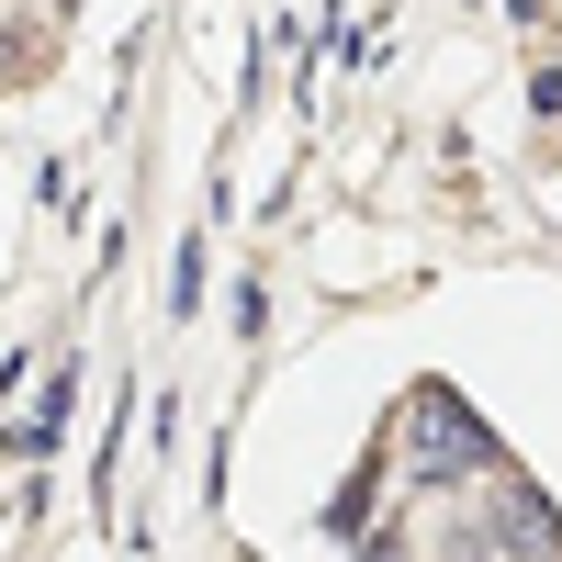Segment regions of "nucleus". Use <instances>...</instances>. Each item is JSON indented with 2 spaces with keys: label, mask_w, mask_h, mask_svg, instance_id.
Here are the masks:
<instances>
[{
  "label": "nucleus",
  "mask_w": 562,
  "mask_h": 562,
  "mask_svg": "<svg viewBox=\"0 0 562 562\" xmlns=\"http://www.w3.org/2000/svg\"><path fill=\"white\" fill-rule=\"evenodd\" d=\"M394 461H405L416 495H461V484L495 473V428H484V416L461 405L450 383H416L405 416H394Z\"/></svg>",
  "instance_id": "f257e3e1"
},
{
  "label": "nucleus",
  "mask_w": 562,
  "mask_h": 562,
  "mask_svg": "<svg viewBox=\"0 0 562 562\" xmlns=\"http://www.w3.org/2000/svg\"><path fill=\"white\" fill-rule=\"evenodd\" d=\"M360 562H405V540H371V551H360Z\"/></svg>",
  "instance_id": "7ed1b4c3"
},
{
  "label": "nucleus",
  "mask_w": 562,
  "mask_h": 562,
  "mask_svg": "<svg viewBox=\"0 0 562 562\" xmlns=\"http://www.w3.org/2000/svg\"><path fill=\"white\" fill-rule=\"evenodd\" d=\"M484 484H495V473H484ZM473 551H484V562H562V518H551V495L506 473V484L473 506Z\"/></svg>",
  "instance_id": "f03ea898"
}]
</instances>
